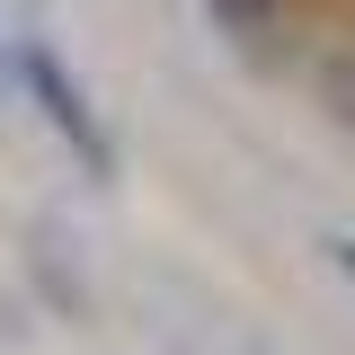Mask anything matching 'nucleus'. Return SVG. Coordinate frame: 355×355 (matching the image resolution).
<instances>
[{
  "label": "nucleus",
  "instance_id": "obj_1",
  "mask_svg": "<svg viewBox=\"0 0 355 355\" xmlns=\"http://www.w3.org/2000/svg\"><path fill=\"white\" fill-rule=\"evenodd\" d=\"M18 80L36 89V107H44V125L62 133L71 151L89 160V178H116V142H107V125H98V107L80 98V80L44 53V44H18Z\"/></svg>",
  "mask_w": 355,
  "mask_h": 355
},
{
  "label": "nucleus",
  "instance_id": "obj_2",
  "mask_svg": "<svg viewBox=\"0 0 355 355\" xmlns=\"http://www.w3.org/2000/svg\"><path fill=\"white\" fill-rule=\"evenodd\" d=\"M205 9H214L222 36H266L275 27V0H205Z\"/></svg>",
  "mask_w": 355,
  "mask_h": 355
},
{
  "label": "nucleus",
  "instance_id": "obj_3",
  "mask_svg": "<svg viewBox=\"0 0 355 355\" xmlns=\"http://www.w3.org/2000/svg\"><path fill=\"white\" fill-rule=\"evenodd\" d=\"M329 107H338V116H347V125H355V53H347V62H338V71H329Z\"/></svg>",
  "mask_w": 355,
  "mask_h": 355
},
{
  "label": "nucleus",
  "instance_id": "obj_4",
  "mask_svg": "<svg viewBox=\"0 0 355 355\" xmlns=\"http://www.w3.org/2000/svg\"><path fill=\"white\" fill-rule=\"evenodd\" d=\"M329 258H338V266H347V275H355V240H329Z\"/></svg>",
  "mask_w": 355,
  "mask_h": 355
}]
</instances>
